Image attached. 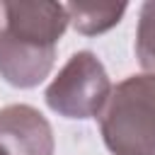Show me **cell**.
Returning <instances> with one entry per match:
<instances>
[{
    "instance_id": "3",
    "label": "cell",
    "mask_w": 155,
    "mask_h": 155,
    "mask_svg": "<svg viewBox=\"0 0 155 155\" xmlns=\"http://www.w3.org/2000/svg\"><path fill=\"white\" fill-rule=\"evenodd\" d=\"M0 148L7 155H53V128L31 104H7L0 109Z\"/></svg>"
},
{
    "instance_id": "4",
    "label": "cell",
    "mask_w": 155,
    "mask_h": 155,
    "mask_svg": "<svg viewBox=\"0 0 155 155\" xmlns=\"http://www.w3.org/2000/svg\"><path fill=\"white\" fill-rule=\"evenodd\" d=\"M5 31L22 41L53 46L68 29V12L61 2H5Z\"/></svg>"
},
{
    "instance_id": "5",
    "label": "cell",
    "mask_w": 155,
    "mask_h": 155,
    "mask_svg": "<svg viewBox=\"0 0 155 155\" xmlns=\"http://www.w3.org/2000/svg\"><path fill=\"white\" fill-rule=\"evenodd\" d=\"M56 61L53 46H39L31 41H22L10 31L0 29V78L19 90L36 87L48 78Z\"/></svg>"
},
{
    "instance_id": "2",
    "label": "cell",
    "mask_w": 155,
    "mask_h": 155,
    "mask_svg": "<svg viewBox=\"0 0 155 155\" xmlns=\"http://www.w3.org/2000/svg\"><path fill=\"white\" fill-rule=\"evenodd\" d=\"M109 94L111 82L102 61L92 51H78L51 80L44 99L58 116L82 121L99 116Z\"/></svg>"
},
{
    "instance_id": "6",
    "label": "cell",
    "mask_w": 155,
    "mask_h": 155,
    "mask_svg": "<svg viewBox=\"0 0 155 155\" xmlns=\"http://www.w3.org/2000/svg\"><path fill=\"white\" fill-rule=\"evenodd\" d=\"M126 2L119 5H87V2H68L65 12H68V22L73 24L75 31L85 34V36H97L109 31L111 27H116L126 12Z\"/></svg>"
},
{
    "instance_id": "7",
    "label": "cell",
    "mask_w": 155,
    "mask_h": 155,
    "mask_svg": "<svg viewBox=\"0 0 155 155\" xmlns=\"http://www.w3.org/2000/svg\"><path fill=\"white\" fill-rule=\"evenodd\" d=\"M136 56L148 75H155V2H143L136 29Z\"/></svg>"
},
{
    "instance_id": "8",
    "label": "cell",
    "mask_w": 155,
    "mask_h": 155,
    "mask_svg": "<svg viewBox=\"0 0 155 155\" xmlns=\"http://www.w3.org/2000/svg\"><path fill=\"white\" fill-rule=\"evenodd\" d=\"M0 155H7V153H5V150H2V148H0Z\"/></svg>"
},
{
    "instance_id": "1",
    "label": "cell",
    "mask_w": 155,
    "mask_h": 155,
    "mask_svg": "<svg viewBox=\"0 0 155 155\" xmlns=\"http://www.w3.org/2000/svg\"><path fill=\"white\" fill-rule=\"evenodd\" d=\"M99 131L111 155H155V75H128L111 87Z\"/></svg>"
}]
</instances>
